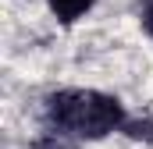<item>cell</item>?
<instances>
[{
	"label": "cell",
	"mask_w": 153,
	"mask_h": 149,
	"mask_svg": "<svg viewBox=\"0 0 153 149\" xmlns=\"http://www.w3.org/2000/svg\"><path fill=\"white\" fill-rule=\"evenodd\" d=\"M50 7H53V14L61 21H75L93 7V0H50Z\"/></svg>",
	"instance_id": "cell-2"
},
{
	"label": "cell",
	"mask_w": 153,
	"mask_h": 149,
	"mask_svg": "<svg viewBox=\"0 0 153 149\" xmlns=\"http://www.w3.org/2000/svg\"><path fill=\"white\" fill-rule=\"evenodd\" d=\"M143 25H146V32L153 36V4L146 7V11H143Z\"/></svg>",
	"instance_id": "cell-5"
},
{
	"label": "cell",
	"mask_w": 153,
	"mask_h": 149,
	"mask_svg": "<svg viewBox=\"0 0 153 149\" xmlns=\"http://www.w3.org/2000/svg\"><path fill=\"white\" fill-rule=\"evenodd\" d=\"M46 117L61 131H71V135H82V139H103V135H111L114 128L125 124V110L114 96L78 92V89L53 92L46 100Z\"/></svg>",
	"instance_id": "cell-1"
},
{
	"label": "cell",
	"mask_w": 153,
	"mask_h": 149,
	"mask_svg": "<svg viewBox=\"0 0 153 149\" xmlns=\"http://www.w3.org/2000/svg\"><path fill=\"white\" fill-rule=\"evenodd\" d=\"M125 131L132 135V139H153V121H125Z\"/></svg>",
	"instance_id": "cell-3"
},
{
	"label": "cell",
	"mask_w": 153,
	"mask_h": 149,
	"mask_svg": "<svg viewBox=\"0 0 153 149\" xmlns=\"http://www.w3.org/2000/svg\"><path fill=\"white\" fill-rule=\"evenodd\" d=\"M39 149H71V146H68V142H61L57 135H46V139L39 142Z\"/></svg>",
	"instance_id": "cell-4"
}]
</instances>
